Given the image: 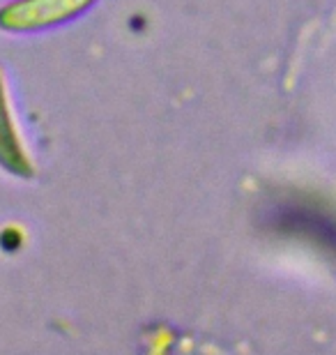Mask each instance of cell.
Wrapping results in <instances>:
<instances>
[{
    "label": "cell",
    "mask_w": 336,
    "mask_h": 355,
    "mask_svg": "<svg viewBox=\"0 0 336 355\" xmlns=\"http://www.w3.org/2000/svg\"><path fill=\"white\" fill-rule=\"evenodd\" d=\"M0 166L12 175L33 178L37 166L26 148V141L21 137L17 125V116L12 111L10 92H7L5 72L0 67Z\"/></svg>",
    "instance_id": "obj_2"
},
{
    "label": "cell",
    "mask_w": 336,
    "mask_h": 355,
    "mask_svg": "<svg viewBox=\"0 0 336 355\" xmlns=\"http://www.w3.org/2000/svg\"><path fill=\"white\" fill-rule=\"evenodd\" d=\"M95 0H14L0 10V28L12 33L44 31L83 14Z\"/></svg>",
    "instance_id": "obj_1"
}]
</instances>
